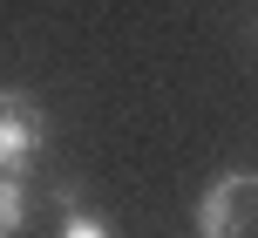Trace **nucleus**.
I'll list each match as a JSON object with an SVG mask.
<instances>
[{
	"label": "nucleus",
	"mask_w": 258,
	"mask_h": 238,
	"mask_svg": "<svg viewBox=\"0 0 258 238\" xmlns=\"http://www.w3.org/2000/svg\"><path fill=\"white\" fill-rule=\"evenodd\" d=\"M190 225H197V238H251V225H258V170L211 177L197 211H190Z\"/></svg>",
	"instance_id": "nucleus-1"
},
{
	"label": "nucleus",
	"mask_w": 258,
	"mask_h": 238,
	"mask_svg": "<svg viewBox=\"0 0 258 238\" xmlns=\"http://www.w3.org/2000/svg\"><path fill=\"white\" fill-rule=\"evenodd\" d=\"M54 238H116V231H109V225H102L95 211H68V218H61V231H54Z\"/></svg>",
	"instance_id": "nucleus-4"
},
{
	"label": "nucleus",
	"mask_w": 258,
	"mask_h": 238,
	"mask_svg": "<svg viewBox=\"0 0 258 238\" xmlns=\"http://www.w3.org/2000/svg\"><path fill=\"white\" fill-rule=\"evenodd\" d=\"M21 231H27V184L0 177V238H21Z\"/></svg>",
	"instance_id": "nucleus-3"
},
{
	"label": "nucleus",
	"mask_w": 258,
	"mask_h": 238,
	"mask_svg": "<svg viewBox=\"0 0 258 238\" xmlns=\"http://www.w3.org/2000/svg\"><path fill=\"white\" fill-rule=\"evenodd\" d=\"M48 143V123H41V102L27 89H0V177H27V163Z\"/></svg>",
	"instance_id": "nucleus-2"
}]
</instances>
